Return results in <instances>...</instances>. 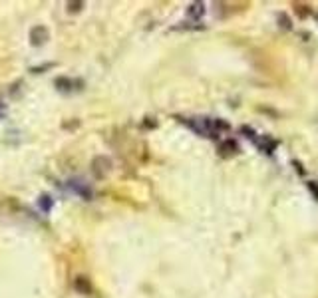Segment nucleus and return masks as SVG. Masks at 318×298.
Returning a JSON list of instances; mask_svg holds the SVG:
<instances>
[{"label": "nucleus", "instance_id": "obj_8", "mask_svg": "<svg viewBox=\"0 0 318 298\" xmlns=\"http://www.w3.org/2000/svg\"><path fill=\"white\" fill-rule=\"evenodd\" d=\"M306 187H308V191L312 193L314 201H318V183H316V181H308V183H306Z\"/></svg>", "mask_w": 318, "mask_h": 298}, {"label": "nucleus", "instance_id": "obj_2", "mask_svg": "<svg viewBox=\"0 0 318 298\" xmlns=\"http://www.w3.org/2000/svg\"><path fill=\"white\" fill-rule=\"evenodd\" d=\"M256 145H258V149L262 153H267V155H271L275 149H277V145H279V141L277 139H273V137H269V135H264V137H256Z\"/></svg>", "mask_w": 318, "mask_h": 298}, {"label": "nucleus", "instance_id": "obj_10", "mask_svg": "<svg viewBox=\"0 0 318 298\" xmlns=\"http://www.w3.org/2000/svg\"><path fill=\"white\" fill-rule=\"evenodd\" d=\"M40 205H44V209H50V201H48V197H42V201H40Z\"/></svg>", "mask_w": 318, "mask_h": 298}, {"label": "nucleus", "instance_id": "obj_4", "mask_svg": "<svg viewBox=\"0 0 318 298\" xmlns=\"http://www.w3.org/2000/svg\"><path fill=\"white\" fill-rule=\"evenodd\" d=\"M221 155H235L237 151H239V145L233 141V139H227V141H223L221 143Z\"/></svg>", "mask_w": 318, "mask_h": 298}, {"label": "nucleus", "instance_id": "obj_6", "mask_svg": "<svg viewBox=\"0 0 318 298\" xmlns=\"http://www.w3.org/2000/svg\"><path fill=\"white\" fill-rule=\"evenodd\" d=\"M294 12H296L300 18H306V16L310 14V6H308V4H298V2H296V4H294Z\"/></svg>", "mask_w": 318, "mask_h": 298}, {"label": "nucleus", "instance_id": "obj_7", "mask_svg": "<svg viewBox=\"0 0 318 298\" xmlns=\"http://www.w3.org/2000/svg\"><path fill=\"white\" fill-rule=\"evenodd\" d=\"M279 22H281V28H283V30H290V28H292V24H290V18H288L286 14H283V12L279 14Z\"/></svg>", "mask_w": 318, "mask_h": 298}, {"label": "nucleus", "instance_id": "obj_1", "mask_svg": "<svg viewBox=\"0 0 318 298\" xmlns=\"http://www.w3.org/2000/svg\"><path fill=\"white\" fill-rule=\"evenodd\" d=\"M110 165H112V161L108 159V157H95L94 159V163H92V171L95 173V177H103L105 173L110 171Z\"/></svg>", "mask_w": 318, "mask_h": 298}, {"label": "nucleus", "instance_id": "obj_3", "mask_svg": "<svg viewBox=\"0 0 318 298\" xmlns=\"http://www.w3.org/2000/svg\"><path fill=\"white\" fill-rule=\"evenodd\" d=\"M30 40H32L34 46L44 44V42L48 40V30H46L44 26H34V28L30 30Z\"/></svg>", "mask_w": 318, "mask_h": 298}, {"label": "nucleus", "instance_id": "obj_9", "mask_svg": "<svg viewBox=\"0 0 318 298\" xmlns=\"http://www.w3.org/2000/svg\"><path fill=\"white\" fill-rule=\"evenodd\" d=\"M76 288L82 290V292H90V290H92L90 286H84V278H78V280H76Z\"/></svg>", "mask_w": 318, "mask_h": 298}, {"label": "nucleus", "instance_id": "obj_5", "mask_svg": "<svg viewBox=\"0 0 318 298\" xmlns=\"http://www.w3.org/2000/svg\"><path fill=\"white\" fill-rule=\"evenodd\" d=\"M187 14L191 16V18H195V20H199L203 14H205V4L203 2H193V4H189V8H187Z\"/></svg>", "mask_w": 318, "mask_h": 298}, {"label": "nucleus", "instance_id": "obj_11", "mask_svg": "<svg viewBox=\"0 0 318 298\" xmlns=\"http://www.w3.org/2000/svg\"><path fill=\"white\" fill-rule=\"evenodd\" d=\"M292 165L296 167V171H298V173H302V175H304V169L300 167V163H298V161H292Z\"/></svg>", "mask_w": 318, "mask_h": 298}]
</instances>
